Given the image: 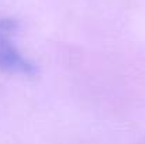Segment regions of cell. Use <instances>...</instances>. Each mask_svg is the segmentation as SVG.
Segmentation results:
<instances>
[{"instance_id":"obj_1","label":"cell","mask_w":145,"mask_h":144,"mask_svg":"<svg viewBox=\"0 0 145 144\" xmlns=\"http://www.w3.org/2000/svg\"><path fill=\"white\" fill-rule=\"evenodd\" d=\"M17 23L11 18H0V69L21 76H34L38 69L14 44Z\"/></svg>"}]
</instances>
